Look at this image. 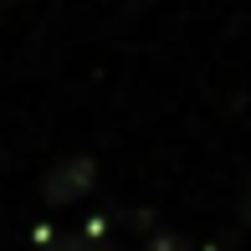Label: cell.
Segmentation results:
<instances>
[{
  "instance_id": "obj_1",
  "label": "cell",
  "mask_w": 251,
  "mask_h": 251,
  "mask_svg": "<svg viewBox=\"0 0 251 251\" xmlns=\"http://www.w3.org/2000/svg\"><path fill=\"white\" fill-rule=\"evenodd\" d=\"M93 185H98V164L87 154H72V159H62V164L47 169V179H41V200H47L51 210H67V205L87 200Z\"/></svg>"
},
{
  "instance_id": "obj_2",
  "label": "cell",
  "mask_w": 251,
  "mask_h": 251,
  "mask_svg": "<svg viewBox=\"0 0 251 251\" xmlns=\"http://www.w3.org/2000/svg\"><path fill=\"white\" fill-rule=\"evenodd\" d=\"M41 251H108L102 226H82V231H36Z\"/></svg>"
},
{
  "instance_id": "obj_3",
  "label": "cell",
  "mask_w": 251,
  "mask_h": 251,
  "mask_svg": "<svg viewBox=\"0 0 251 251\" xmlns=\"http://www.w3.org/2000/svg\"><path fill=\"white\" fill-rule=\"evenodd\" d=\"M144 251H190V246H185V236H175V231H159V236H154V241L144 246Z\"/></svg>"
},
{
  "instance_id": "obj_4",
  "label": "cell",
  "mask_w": 251,
  "mask_h": 251,
  "mask_svg": "<svg viewBox=\"0 0 251 251\" xmlns=\"http://www.w3.org/2000/svg\"><path fill=\"white\" fill-rule=\"evenodd\" d=\"M205 251H221V246H205Z\"/></svg>"
}]
</instances>
